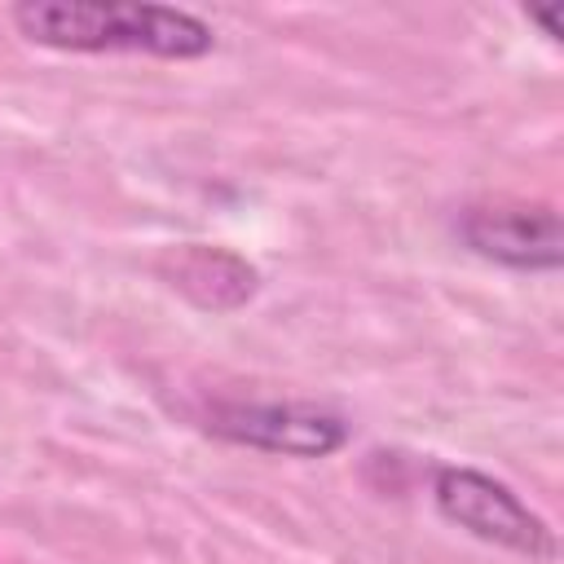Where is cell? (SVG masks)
<instances>
[{
    "label": "cell",
    "instance_id": "obj_1",
    "mask_svg": "<svg viewBox=\"0 0 564 564\" xmlns=\"http://www.w3.org/2000/svg\"><path fill=\"white\" fill-rule=\"evenodd\" d=\"M13 22L31 44L66 53H150L189 62L216 44L198 13L141 0H26L13 9Z\"/></svg>",
    "mask_w": 564,
    "mask_h": 564
},
{
    "label": "cell",
    "instance_id": "obj_2",
    "mask_svg": "<svg viewBox=\"0 0 564 564\" xmlns=\"http://www.w3.org/2000/svg\"><path fill=\"white\" fill-rule=\"evenodd\" d=\"M432 498L449 524L467 529L480 542H494V546L529 555V560L555 555V533L546 529V520L538 511H529L502 480H494L476 467H441L432 480Z\"/></svg>",
    "mask_w": 564,
    "mask_h": 564
},
{
    "label": "cell",
    "instance_id": "obj_3",
    "mask_svg": "<svg viewBox=\"0 0 564 564\" xmlns=\"http://www.w3.org/2000/svg\"><path fill=\"white\" fill-rule=\"evenodd\" d=\"M207 427L234 445L286 458H326L348 441V423L308 401H220L207 410Z\"/></svg>",
    "mask_w": 564,
    "mask_h": 564
},
{
    "label": "cell",
    "instance_id": "obj_4",
    "mask_svg": "<svg viewBox=\"0 0 564 564\" xmlns=\"http://www.w3.org/2000/svg\"><path fill=\"white\" fill-rule=\"evenodd\" d=\"M458 234L476 256L520 273H551L564 264V229L555 207H467Z\"/></svg>",
    "mask_w": 564,
    "mask_h": 564
},
{
    "label": "cell",
    "instance_id": "obj_5",
    "mask_svg": "<svg viewBox=\"0 0 564 564\" xmlns=\"http://www.w3.org/2000/svg\"><path fill=\"white\" fill-rule=\"evenodd\" d=\"M524 13H529V22L542 26V35H551V40L564 35V9H560V4H529Z\"/></svg>",
    "mask_w": 564,
    "mask_h": 564
}]
</instances>
